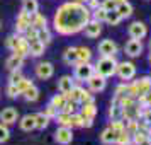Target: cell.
Returning <instances> with one entry per match:
<instances>
[{"label": "cell", "mask_w": 151, "mask_h": 145, "mask_svg": "<svg viewBox=\"0 0 151 145\" xmlns=\"http://www.w3.org/2000/svg\"><path fill=\"white\" fill-rule=\"evenodd\" d=\"M87 4H88V10H90V12H92V10H95V9H99V7H100V2H99V0H88Z\"/></svg>", "instance_id": "obj_48"}, {"label": "cell", "mask_w": 151, "mask_h": 145, "mask_svg": "<svg viewBox=\"0 0 151 145\" xmlns=\"http://www.w3.org/2000/svg\"><path fill=\"white\" fill-rule=\"evenodd\" d=\"M116 10H117V14L121 15V19H127V17H131V14H132V5L126 0V2H122V4L117 5Z\"/></svg>", "instance_id": "obj_18"}, {"label": "cell", "mask_w": 151, "mask_h": 145, "mask_svg": "<svg viewBox=\"0 0 151 145\" xmlns=\"http://www.w3.org/2000/svg\"><path fill=\"white\" fill-rule=\"evenodd\" d=\"M116 2L114 0H104V2H100V7L104 9V10H112V9H116Z\"/></svg>", "instance_id": "obj_42"}, {"label": "cell", "mask_w": 151, "mask_h": 145, "mask_svg": "<svg viewBox=\"0 0 151 145\" xmlns=\"http://www.w3.org/2000/svg\"><path fill=\"white\" fill-rule=\"evenodd\" d=\"M92 19V14L87 5L80 2H66L63 4L55 15V28L61 34H75L85 28V24Z\"/></svg>", "instance_id": "obj_1"}, {"label": "cell", "mask_w": 151, "mask_h": 145, "mask_svg": "<svg viewBox=\"0 0 151 145\" xmlns=\"http://www.w3.org/2000/svg\"><path fill=\"white\" fill-rule=\"evenodd\" d=\"M83 31H85V36H88V38H97V36L102 33V26H100L99 21H93V19H92V21H88L85 24Z\"/></svg>", "instance_id": "obj_12"}, {"label": "cell", "mask_w": 151, "mask_h": 145, "mask_svg": "<svg viewBox=\"0 0 151 145\" xmlns=\"http://www.w3.org/2000/svg\"><path fill=\"white\" fill-rule=\"evenodd\" d=\"M14 55L21 56V58H24V56L29 55V41L26 39V38H21V41H19V44H17V48L14 50Z\"/></svg>", "instance_id": "obj_20"}, {"label": "cell", "mask_w": 151, "mask_h": 145, "mask_svg": "<svg viewBox=\"0 0 151 145\" xmlns=\"http://www.w3.org/2000/svg\"><path fill=\"white\" fill-rule=\"evenodd\" d=\"M116 138H117V133L110 126H107L105 130L100 133V142L105 145H116Z\"/></svg>", "instance_id": "obj_14"}, {"label": "cell", "mask_w": 151, "mask_h": 145, "mask_svg": "<svg viewBox=\"0 0 151 145\" xmlns=\"http://www.w3.org/2000/svg\"><path fill=\"white\" fill-rule=\"evenodd\" d=\"M44 43H41L39 39H34V41L29 43V55H34V56H39L44 53Z\"/></svg>", "instance_id": "obj_19"}, {"label": "cell", "mask_w": 151, "mask_h": 145, "mask_svg": "<svg viewBox=\"0 0 151 145\" xmlns=\"http://www.w3.org/2000/svg\"><path fill=\"white\" fill-rule=\"evenodd\" d=\"M7 94L10 97H15V96H19L21 92H19V89H17V85H15V84H10V85L7 87Z\"/></svg>", "instance_id": "obj_46"}, {"label": "cell", "mask_w": 151, "mask_h": 145, "mask_svg": "<svg viewBox=\"0 0 151 145\" xmlns=\"http://www.w3.org/2000/svg\"><path fill=\"white\" fill-rule=\"evenodd\" d=\"M71 123H73V126L82 128V126H85V118H83L80 113H73V114H71Z\"/></svg>", "instance_id": "obj_39"}, {"label": "cell", "mask_w": 151, "mask_h": 145, "mask_svg": "<svg viewBox=\"0 0 151 145\" xmlns=\"http://www.w3.org/2000/svg\"><path fill=\"white\" fill-rule=\"evenodd\" d=\"M124 51H126V55L132 56V58L139 56L141 53H143V43H141V39H132V38H131L129 41L126 43Z\"/></svg>", "instance_id": "obj_5"}, {"label": "cell", "mask_w": 151, "mask_h": 145, "mask_svg": "<svg viewBox=\"0 0 151 145\" xmlns=\"http://www.w3.org/2000/svg\"><path fill=\"white\" fill-rule=\"evenodd\" d=\"M22 60H24V58H21V56L12 55V56L7 60V68H9V70H17V68L22 65Z\"/></svg>", "instance_id": "obj_31"}, {"label": "cell", "mask_w": 151, "mask_h": 145, "mask_svg": "<svg viewBox=\"0 0 151 145\" xmlns=\"http://www.w3.org/2000/svg\"><path fill=\"white\" fill-rule=\"evenodd\" d=\"M55 138H56L58 144L68 145V144H71V140H73V133H71V130L66 128V126H60L55 133Z\"/></svg>", "instance_id": "obj_8"}, {"label": "cell", "mask_w": 151, "mask_h": 145, "mask_svg": "<svg viewBox=\"0 0 151 145\" xmlns=\"http://www.w3.org/2000/svg\"><path fill=\"white\" fill-rule=\"evenodd\" d=\"M139 119H143L144 123L148 125V130L151 133V108H143V113H141Z\"/></svg>", "instance_id": "obj_38"}, {"label": "cell", "mask_w": 151, "mask_h": 145, "mask_svg": "<svg viewBox=\"0 0 151 145\" xmlns=\"http://www.w3.org/2000/svg\"><path fill=\"white\" fill-rule=\"evenodd\" d=\"M31 22H32V14H29L26 10H22L19 17H17V22H15V29L22 33V31H26V29L31 26Z\"/></svg>", "instance_id": "obj_10"}, {"label": "cell", "mask_w": 151, "mask_h": 145, "mask_svg": "<svg viewBox=\"0 0 151 145\" xmlns=\"http://www.w3.org/2000/svg\"><path fill=\"white\" fill-rule=\"evenodd\" d=\"M36 118V128H39V130H44L49 123V118L44 114V113H39V114H34Z\"/></svg>", "instance_id": "obj_27"}, {"label": "cell", "mask_w": 151, "mask_h": 145, "mask_svg": "<svg viewBox=\"0 0 151 145\" xmlns=\"http://www.w3.org/2000/svg\"><path fill=\"white\" fill-rule=\"evenodd\" d=\"M110 119H122V106L121 104H112L109 111Z\"/></svg>", "instance_id": "obj_30"}, {"label": "cell", "mask_w": 151, "mask_h": 145, "mask_svg": "<svg viewBox=\"0 0 151 145\" xmlns=\"http://www.w3.org/2000/svg\"><path fill=\"white\" fill-rule=\"evenodd\" d=\"M116 145H132V138L127 131L124 130L121 133H117V138H116Z\"/></svg>", "instance_id": "obj_25"}, {"label": "cell", "mask_w": 151, "mask_h": 145, "mask_svg": "<svg viewBox=\"0 0 151 145\" xmlns=\"http://www.w3.org/2000/svg\"><path fill=\"white\" fill-rule=\"evenodd\" d=\"M19 41H21V36H10V38H7V48H10L14 51V50L17 48Z\"/></svg>", "instance_id": "obj_40"}, {"label": "cell", "mask_w": 151, "mask_h": 145, "mask_svg": "<svg viewBox=\"0 0 151 145\" xmlns=\"http://www.w3.org/2000/svg\"><path fill=\"white\" fill-rule=\"evenodd\" d=\"M124 96H129V92H127V84L126 82L121 84V85L116 89V96L114 97H124Z\"/></svg>", "instance_id": "obj_41"}, {"label": "cell", "mask_w": 151, "mask_h": 145, "mask_svg": "<svg viewBox=\"0 0 151 145\" xmlns=\"http://www.w3.org/2000/svg\"><path fill=\"white\" fill-rule=\"evenodd\" d=\"M76 2H80V4H87L88 0H76Z\"/></svg>", "instance_id": "obj_51"}, {"label": "cell", "mask_w": 151, "mask_h": 145, "mask_svg": "<svg viewBox=\"0 0 151 145\" xmlns=\"http://www.w3.org/2000/svg\"><path fill=\"white\" fill-rule=\"evenodd\" d=\"M93 68H95V74L105 77V79H107V77H112L116 74V68H117L116 56H102V58L97 62V65Z\"/></svg>", "instance_id": "obj_2"}, {"label": "cell", "mask_w": 151, "mask_h": 145, "mask_svg": "<svg viewBox=\"0 0 151 145\" xmlns=\"http://www.w3.org/2000/svg\"><path fill=\"white\" fill-rule=\"evenodd\" d=\"M127 31H129V36L132 39H143L144 36L148 34V29L144 26V22H139V21L132 22Z\"/></svg>", "instance_id": "obj_7"}, {"label": "cell", "mask_w": 151, "mask_h": 145, "mask_svg": "<svg viewBox=\"0 0 151 145\" xmlns=\"http://www.w3.org/2000/svg\"><path fill=\"white\" fill-rule=\"evenodd\" d=\"M121 21H122V19H121V15L117 14V10L116 9H112V10H107V14H105V21L104 22H107V24H110V26H117Z\"/></svg>", "instance_id": "obj_24"}, {"label": "cell", "mask_w": 151, "mask_h": 145, "mask_svg": "<svg viewBox=\"0 0 151 145\" xmlns=\"http://www.w3.org/2000/svg\"><path fill=\"white\" fill-rule=\"evenodd\" d=\"M37 2L36 0H24V10L29 12V14H36L37 12Z\"/></svg>", "instance_id": "obj_37"}, {"label": "cell", "mask_w": 151, "mask_h": 145, "mask_svg": "<svg viewBox=\"0 0 151 145\" xmlns=\"http://www.w3.org/2000/svg\"><path fill=\"white\" fill-rule=\"evenodd\" d=\"M90 14H92V19H93V21L104 22L105 21V14H107V10H104L102 7H99V9H95V10H92Z\"/></svg>", "instance_id": "obj_36"}, {"label": "cell", "mask_w": 151, "mask_h": 145, "mask_svg": "<svg viewBox=\"0 0 151 145\" xmlns=\"http://www.w3.org/2000/svg\"><path fill=\"white\" fill-rule=\"evenodd\" d=\"M114 2H116L117 5H119V4H122V2H126V0H114ZM117 5H116V7H117Z\"/></svg>", "instance_id": "obj_50"}, {"label": "cell", "mask_w": 151, "mask_h": 145, "mask_svg": "<svg viewBox=\"0 0 151 145\" xmlns=\"http://www.w3.org/2000/svg\"><path fill=\"white\" fill-rule=\"evenodd\" d=\"M87 82H88V87L92 92H100L105 89V77L99 75V74H93Z\"/></svg>", "instance_id": "obj_9"}, {"label": "cell", "mask_w": 151, "mask_h": 145, "mask_svg": "<svg viewBox=\"0 0 151 145\" xmlns=\"http://www.w3.org/2000/svg\"><path fill=\"white\" fill-rule=\"evenodd\" d=\"M93 74H95V68L88 62L76 63V67H75V79L76 80H88Z\"/></svg>", "instance_id": "obj_4"}, {"label": "cell", "mask_w": 151, "mask_h": 145, "mask_svg": "<svg viewBox=\"0 0 151 145\" xmlns=\"http://www.w3.org/2000/svg\"><path fill=\"white\" fill-rule=\"evenodd\" d=\"M136 145H151V142H150V137H146V138H143L139 144H136Z\"/></svg>", "instance_id": "obj_49"}, {"label": "cell", "mask_w": 151, "mask_h": 145, "mask_svg": "<svg viewBox=\"0 0 151 145\" xmlns=\"http://www.w3.org/2000/svg\"><path fill=\"white\" fill-rule=\"evenodd\" d=\"M150 63H151V53H150Z\"/></svg>", "instance_id": "obj_52"}, {"label": "cell", "mask_w": 151, "mask_h": 145, "mask_svg": "<svg viewBox=\"0 0 151 145\" xmlns=\"http://www.w3.org/2000/svg\"><path fill=\"white\" fill-rule=\"evenodd\" d=\"M0 119L5 125L15 123V119H17V111H15L14 108H5V109L0 113Z\"/></svg>", "instance_id": "obj_15"}, {"label": "cell", "mask_w": 151, "mask_h": 145, "mask_svg": "<svg viewBox=\"0 0 151 145\" xmlns=\"http://www.w3.org/2000/svg\"><path fill=\"white\" fill-rule=\"evenodd\" d=\"M132 84H134V87H136V94L137 96H143V94H146L148 90H151V79L150 77H141V79L134 80Z\"/></svg>", "instance_id": "obj_11"}, {"label": "cell", "mask_w": 151, "mask_h": 145, "mask_svg": "<svg viewBox=\"0 0 151 145\" xmlns=\"http://www.w3.org/2000/svg\"><path fill=\"white\" fill-rule=\"evenodd\" d=\"M21 128L24 131H31L32 128H36V118H34V114H27V116L22 118Z\"/></svg>", "instance_id": "obj_22"}, {"label": "cell", "mask_w": 151, "mask_h": 145, "mask_svg": "<svg viewBox=\"0 0 151 145\" xmlns=\"http://www.w3.org/2000/svg\"><path fill=\"white\" fill-rule=\"evenodd\" d=\"M36 39H39L41 43L48 44V43L51 41V34H49V31L46 28H41V29H37V36H36Z\"/></svg>", "instance_id": "obj_34"}, {"label": "cell", "mask_w": 151, "mask_h": 145, "mask_svg": "<svg viewBox=\"0 0 151 145\" xmlns=\"http://www.w3.org/2000/svg\"><path fill=\"white\" fill-rule=\"evenodd\" d=\"M58 113H60V109H58V108H55L53 104H49L48 108H46V113H44V114H46L48 118H56V114H58Z\"/></svg>", "instance_id": "obj_43"}, {"label": "cell", "mask_w": 151, "mask_h": 145, "mask_svg": "<svg viewBox=\"0 0 151 145\" xmlns=\"http://www.w3.org/2000/svg\"><path fill=\"white\" fill-rule=\"evenodd\" d=\"M150 79H151V75H150Z\"/></svg>", "instance_id": "obj_55"}, {"label": "cell", "mask_w": 151, "mask_h": 145, "mask_svg": "<svg viewBox=\"0 0 151 145\" xmlns=\"http://www.w3.org/2000/svg\"><path fill=\"white\" fill-rule=\"evenodd\" d=\"M150 46H151V41H150Z\"/></svg>", "instance_id": "obj_53"}, {"label": "cell", "mask_w": 151, "mask_h": 145, "mask_svg": "<svg viewBox=\"0 0 151 145\" xmlns=\"http://www.w3.org/2000/svg\"><path fill=\"white\" fill-rule=\"evenodd\" d=\"M116 74L119 75L121 80L127 82V80H132V79H134V75H136V67H134V63H131V62L117 63Z\"/></svg>", "instance_id": "obj_3"}, {"label": "cell", "mask_w": 151, "mask_h": 145, "mask_svg": "<svg viewBox=\"0 0 151 145\" xmlns=\"http://www.w3.org/2000/svg\"><path fill=\"white\" fill-rule=\"evenodd\" d=\"M63 58H65V63H68V65H76V63H80V62H78V53H76V48H68L66 51H65Z\"/></svg>", "instance_id": "obj_21"}, {"label": "cell", "mask_w": 151, "mask_h": 145, "mask_svg": "<svg viewBox=\"0 0 151 145\" xmlns=\"http://www.w3.org/2000/svg\"><path fill=\"white\" fill-rule=\"evenodd\" d=\"M0 26H2V22H0Z\"/></svg>", "instance_id": "obj_54"}, {"label": "cell", "mask_w": 151, "mask_h": 145, "mask_svg": "<svg viewBox=\"0 0 151 145\" xmlns=\"http://www.w3.org/2000/svg\"><path fill=\"white\" fill-rule=\"evenodd\" d=\"M22 80V75L21 72H19V68L17 70H12V75H10V84H19Z\"/></svg>", "instance_id": "obj_45"}, {"label": "cell", "mask_w": 151, "mask_h": 145, "mask_svg": "<svg viewBox=\"0 0 151 145\" xmlns=\"http://www.w3.org/2000/svg\"><path fill=\"white\" fill-rule=\"evenodd\" d=\"M15 85H17L19 92L22 94V92H24V90H26V89L29 87V85H31V80H27V79H24V77H22V80H21L19 84H15Z\"/></svg>", "instance_id": "obj_44"}, {"label": "cell", "mask_w": 151, "mask_h": 145, "mask_svg": "<svg viewBox=\"0 0 151 145\" xmlns=\"http://www.w3.org/2000/svg\"><path fill=\"white\" fill-rule=\"evenodd\" d=\"M95 113H97V108H95V104H93V101H92V103H85L82 106V111H80V114H82L85 119H92V121H93V118H95Z\"/></svg>", "instance_id": "obj_16"}, {"label": "cell", "mask_w": 151, "mask_h": 145, "mask_svg": "<svg viewBox=\"0 0 151 145\" xmlns=\"http://www.w3.org/2000/svg\"><path fill=\"white\" fill-rule=\"evenodd\" d=\"M22 94H24V97H26L27 101H36V99L39 97V90H37V89L34 87V85L31 84V85H29L27 89H26L24 92H22Z\"/></svg>", "instance_id": "obj_29"}, {"label": "cell", "mask_w": 151, "mask_h": 145, "mask_svg": "<svg viewBox=\"0 0 151 145\" xmlns=\"http://www.w3.org/2000/svg\"><path fill=\"white\" fill-rule=\"evenodd\" d=\"M73 79L71 77H68V75H65V77H61L60 79V82H58V89L61 90L63 94H68L70 90L73 89Z\"/></svg>", "instance_id": "obj_17"}, {"label": "cell", "mask_w": 151, "mask_h": 145, "mask_svg": "<svg viewBox=\"0 0 151 145\" xmlns=\"http://www.w3.org/2000/svg\"><path fill=\"white\" fill-rule=\"evenodd\" d=\"M65 103H66V94H60V96H55L53 99H51V104L55 106V108H58V109L61 111L63 106H65Z\"/></svg>", "instance_id": "obj_35"}, {"label": "cell", "mask_w": 151, "mask_h": 145, "mask_svg": "<svg viewBox=\"0 0 151 145\" xmlns=\"http://www.w3.org/2000/svg\"><path fill=\"white\" fill-rule=\"evenodd\" d=\"M82 94H83V87H75V85H73V89L70 90L68 94H66V99H71V101H76V103L80 104V99H82Z\"/></svg>", "instance_id": "obj_26"}, {"label": "cell", "mask_w": 151, "mask_h": 145, "mask_svg": "<svg viewBox=\"0 0 151 145\" xmlns=\"http://www.w3.org/2000/svg\"><path fill=\"white\" fill-rule=\"evenodd\" d=\"M136 101L139 103L141 108H151V90H148V92L143 94V96H137Z\"/></svg>", "instance_id": "obj_33"}, {"label": "cell", "mask_w": 151, "mask_h": 145, "mask_svg": "<svg viewBox=\"0 0 151 145\" xmlns=\"http://www.w3.org/2000/svg\"><path fill=\"white\" fill-rule=\"evenodd\" d=\"M76 53H78V62H90V58H92V51L85 46L76 48Z\"/></svg>", "instance_id": "obj_28"}, {"label": "cell", "mask_w": 151, "mask_h": 145, "mask_svg": "<svg viewBox=\"0 0 151 145\" xmlns=\"http://www.w3.org/2000/svg\"><path fill=\"white\" fill-rule=\"evenodd\" d=\"M56 121L60 123V126H66V128H71V126H73V123H71V114L63 113V111H60V113L56 114Z\"/></svg>", "instance_id": "obj_23"}, {"label": "cell", "mask_w": 151, "mask_h": 145, "mask_svg": "<svg viewBox=\"0 0 151 145\" xmlns=\"http://www.w3.org/2000/svg\"><path fill=\"white\" fill-rule=\"evenodd\" d=\"M36 75L39 77V79H49V77L53 75V65L48 62L39 63L36 67Z\"/></svg>", "instance_id": "obj_13"}, {"label": "cell", "mask_w": 151, "mask_h": 145, "mask_svg": "<svg viewBox=\"0 0 151 145\" xmlns=\"http://www.w3.org/2000/svg\"><path fill=\"white\" fill-rule=\"evenodd\" d=\"M31 26H34L36 29H41V28H46V17H42L41 14H32V22Z\"/></svg>", "instance_id": "obj_32"}, {"label": "cell", "mask_w": 151, "mask_h": 145, "mask_svg": "<svg viewBox=\"0 0 151 145\" xmlns=\"http://www.w3.org/2000/svg\"><path fill=\"white\" fill-rule=\"evenodd\" d=\"M5 140H9V130L4 125H0V144L5 142Z\"/></svg>", "instance_id": "obj_47"}, {"label": "cell", "mask_w": 151, "mask_h": 145, "mask_svg": "<svg viewBox=\"0 0 151 145\" xmlns=\"http://www.w3.org/2000/svg\"><path fill=\"white\" fill-rule=\"evenodd\" d=\"M99 53L102 56H116L117 44L112 39H102L99 43Z\"/></svg>", "instance_id": "obj_6"}]
</instances>
